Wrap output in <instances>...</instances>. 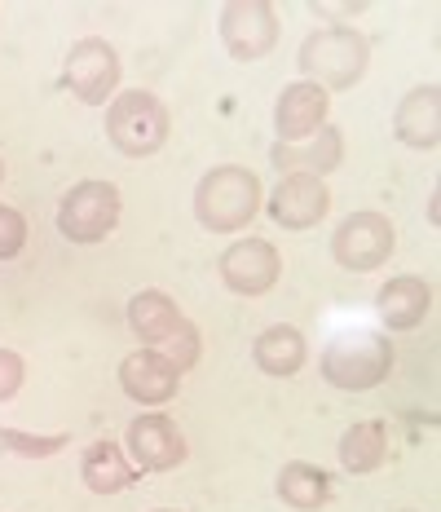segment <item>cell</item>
<instances>
[{
    "label": "cell",
    "instance_id": "3957f363",
    "mask_svg": "<svg viewBox=\"0 0 441 512\" xmlns=\"http://www.w3.org/2000/svg\"><path fill=\"white\" fill-rule=\"evenodd\" d=\"M322 380L344 393H367L389 380L393 371V340L384 332H340L322 349Z\"/></svg>",
    "mask_w": 441,
    "mask_h": 512
},
{
    "label": "cell",
    "instance_id": "cb8c5ba5",
    "mask_svg": "<svg viewBox=\"0 0 441 512\" xmlns=\"http://www.w3.org/2000/svg\"><path fill=\"white\" fill-rule=\"evenodd\" d=\"M27 248V217L18 208L0 204V261H14Z\"/></svg>",
    "mask_w": 441,
    "mask_h": 512
},
{
    "label": "cell",
    "instance_id": "d4e9b609",
    "mask_svg": "<svg viewBox=\"0 0 441 512\" xmlns=\"http://www.w3.org/2000/svg\"><path fill=\"white\" fill-rule=\"evenodd\" d=\"M27 380V362L14 349H0V402H9Z\"/></svg>",
    "mask_w": 441,
    "mask_h": 512
},
{
    "label": "cell",
    "instance_id": "ac0fdd59",
    "mask_svg": "<svg viewBox=\"0 0 441 512\" xmlns=\"http://www.w3.org/2000/svg\"><path fill=\"white\" fill-rule=\"evenodd\" d=\"M252 362L265 371V376L287 380V376H296V371L309 362V345H305V336H300V327L274 323V327H265V332L256 336Z\"/></svg>",
    "mask_w": 441,
    "mask_h": 512
},
{
    "label": "cell",
    "instance_id": "5b68a950",
    "mask_svg": "<svg viewBox=\"0 0 441 512\" xmlns=\"http://www.w3.org/2000/svg\"><path fill=\"white\" fill-rule=\"evenodd\" d=\"M120 212H124V199L111 181H80L58 204V234L67 243L89 248V243H102L106 234H115Z\"/></svg>",
    "mask_w": 441,
    "mask_h": 512
},
{
    "label": "cell",
    "instance_id": "e0dca14e",
    "mask_svg": "<svg viewBox=\"0 0 441 512\" xmlns=\"http://www.w3.org/2000/svg\"><path fill=\"white\" fill-rule=\"evenodd\" d=\"M128 327L137 332V340H146V345H164L186 327V314L177 309L168 292H159V287H146V292H137L133 301H128Z\"/></svg>",
    "mask_w": 441,
    "mask_h": 512
},
{
    "label": "cell",
    "instance_id": "30bf717a",
    "mask_svg": "<svg viewBox=\"0 0 441 512\" xmlns=\"http://www.w3.org/2000/svg\"><path fill=\"white\" fill-rule=\"evenodd\" d=\"M124 446H128V460L137 464V473H172V468L186 464V455H190L181 429L159 411L137 415V420L128 424Z\"/></svg>",
    "mask_w": 441,
    "mask_h": 512
},
{
    "label": "cell",
    "instance_id": "7a4b0ae2",
    "mask_svg": "<svg viewBox=\"0 0 441 512\" xmlns=\"http://www.w3.org/2000/svg\"><path fill=\"white\" fill-rule=\"evenodd\" d=\"M300 76L318 89H353L371 67V40L353 27L309 31L300 45Z\"/></svg>",
    "mask_w": 441,
    "mask_h": 512
},
{
    "label": "cell",
    "instance_id": "277c9868",
    "mask_svg": "<svg viewBox=\"0 0 441 512\" xmlns=\"http://www.w3.org/2000/svg\"><path fill=\"white\" fill-rule=\"evenodd\" d=\"M106 137L128 159H146L168 142V106L146 89L115 93L106 106Z\"/></svg>",
    "mask_w": 441,
    "mask_h": 512
},
{
    "label": "cell",
    "instance_id": "5bb4252c",
    "mask_svg": "<svg viewBox=\"0 0 441 512\" xmlns=\"http://www.w3.org/2000/svg\"><path fill=\"white\" fill-rule=\"evenodd\" d=\"M393 137L411 151H437L441 142V89L437 84H419L393 111Z\"/></svg>",
    "mask_w": 441,
    "mask_h": 512
},
{
    "label": "cell",
    "instance_id": "d6986e66",
    "mask_svg": "<svg viewBox=\"0 0 441 512\" xmlns=\"http://www.w3.org/2000/svg\"><path fill=\"white\" fill-rule=\"evenodd\" d=\"M80 477L93 495H124L137 482V464L124 455L120 442H93L80 460Z\"/></svg>",
    "mask_w": 441,
    "mask_h": 512
},
{
    "label": "cell",
    "instance_id": "8992f818",
    "mask_svg": "<svg viewBox=\"0 0 441 512\" xmlns=\"http://www.w3.org/2000/svg\"><path fill=\"white\" fill-rule=\"evenodd\" d=\"M397 248V230L384 212H349V217L336 226L331 234V256H336L340 270H353V274H371L380 270L384 261L393 256Z\"/></svg>",
    "mask_w": 441,
    "mask_h": 512
},
{
    "label": "cell",
    "instance_id": "9a60e30c",
    "mask_svg": "<svg viewBox=\"0 0 441 512\" xmlns=\"http://www.w3.org/2000/svg\"><path fill=\"white\" fill-rule=\"evenodd\" d=\"M270 159L278 164V173H309V177H327L336 173V168L344 164V133L336 124H322L309 142H296V146H283L274 142Z\"/></svg>",
    "mask_w": 441,
    "mask_h": 512
},
{
    "label": "cell",
    "instance_id": "4316f807",
    "mask_svg": "<svg viewBox=\"0 0 441 512\" xmlns=\"http://www.w3.org/2000/svg\"><path fill=\"white\" fill-rule=\"evenodd\" d=\"M437 199H441V190H433V195H428V221H433V226H437V217H441V208H437Z\"/></svg>",
    "mask_w": 441,
    "mask_h": 512
},
{
    "label": "cell",
    "instance_id": "603a6c76",
    "mask_svg": "<svg viewBox=\"0 0 441 512\" xmlns=\"http://www.w3.org/2000/svg\"><path fill=\"white\" fill-rule=\"evenodd\" d=\"M199 349H203V345H199V327L186 318V327H181V332L172 336V340H164V345H159V354H164L172 367H177L181 376H186V371L199 362Z\"/></svg>",
    "mask_w": 441,
    "mask_h": 512
},
{
    "label": "cell",
    "instance_id": "ffe728a7",
    "mask_svg": "<svg viewBox=\"0 0 441 512\" xmlns=\"http://www.w3.org/2000/svg\"><path fill=\"white\" fill-rule=\"evenodd\" d=\"M336 451H340V468H344V473H353V477L375 473V468L389 460V424H384V420L349 424Z\"/></svg>",
    "mask_w": 441,
    "mask_h": 512
},
{
    "label": "cell",
    "instance_id": "f1b7e54d",
    "mask_svg": "<svg viewBox=\"0 0 441 512\" xmlns=\"http://www.w3.org/2000/svg\"><path fill=\"white\" fill-rule=\"evenodd\" d=\"M0 181H5V164H0Z\"/></svg>",
    "mask_w": 441,
    "mask_h": 512
},
{
    "label": "cell",
    "instance_id": "83f0119b",
    "mask_svg": "<svg viewBox=\"0 0 441 512\" xmlns=\"http://www.w3.org/2000/svg\"><path fill=\"white\" fill-rule=\"evenodd\" d=\"M155 512H177V508H155Z\"/></svg>",
    "mask_w": 441,
    "mask_h": 512
},
{
    "label": "cell",
    "instance_id": "7402d4cb",
    "mask_svg": "<svg viewBox=\"0 0 441 512\" xmlns=\"http://www.w3.org/2000/svg\"><path fill=\"white\" fill-rule=\"evenodd\" d=\"M0 446L23 460H49L58 455L62 446H71V433H45V437H31V433H18V429H0Z\"/></svg>",
    "mask_w": 441,
    "mask_h": 512
},
{
    "label": "cell",
    "instance_id": "8fae6325",
    "mask_svg": "<svg viewBox=\"0 0 441 512\" xmlns=\"http://www.w3.org/2000/svg\"><path fill=\"white\" fill-rule=\"evenodd\" d=\"M331 212V190L322 177L309 173H287L270 195V217L283 230H314Z\"/></svg>",
    "mask_w": 441,
    "mask_h": 512
},
{
    "label": "cell",
    "instance_id": "7c38bea8",
    "mask_svg": "<svg viewBox=\"0 0 441 512\" xmlns=\"http://www.w3.org/2000/svg\"><path fill=\"white\" fill-rule=\"evenodd\" d=\"M327 111H331V93L318 89L309 80H292L274 102V133L283 146H296V142H309L322 124H327Z\"/></svg>",
    "mask_w": 441,
    "mask_h": 512
},
{
    "label": "cell",
    "instance_id": "4fadbf2b",
    "mask_svg": "<svg viewBox=\"0 0 441 512\" xmlns=\"http://www.w3.org/2000/svg\"><path fill=\"white\" fill-rule=\"evenodd\" d=\"M120 389L137 407H164V402L177 398L181 389V371L159 354V349H133L120 362Z\"/></svg>",
    "mask_w": 441,
    "mask_h": 512
},
{
    "label": "cell",
    "instance_id": "484cf974",
    "mask_svg": "<svg viewBox=\"0 0 441 512\" xmlns=\"http://www.w3.org/2000/svg\"><path fill=\"white\" fill-rule=\"evenodd\" d=\"M309 14H314L318 23H353L358 14H367V0H349V5H327V0H314V5H309Z\"/></svg>",
    "mask_w": 441,
    "mask_h": 512
},
{
    "label": "cell",
    "instance_id": "44dd1931",
    "mask_svg": "<svg viewBox=\"0 0 441 512\" xmlns=\"http://www.w3.org/2000/svg\"><path fill=\"white\" fill-rule=\"evenodd\" d=\"M278 499L296 512H318V508L331 504V477L322 473L318 464L292 460V464H283V473H278Z\"/></svg>",
    "mask_w": 441,
    "mask_h": 512
},
{
    "label": "cell",
    "instance_id": "6da1fadb",
    "mask_svg": "<svg viewBox=\"0 0 441 512\" xmlns=\"http://www.w3.org/2000/svg\"><path fill=\"white\" fill-rule=\"evenodd\" d=\"M261 177L252 168H239V164H221L212 173L199 177L195 186V217L203 230L212 234H239L256 221L261 212Z\"/></svg>",
    "mask_w": 441,
    "mask_h": 512
},
{
    "label": "cell",
    "instance_id": "ba28073f",
    "mask_svg": "<svg viewBox=\"0 0 441 512\" xmlns=\"http://www.w3.org/2000/svg\"><path fill=\"white\" fill-rule=\"evenodd\" d=\"M221 45L239 62H261L278 45V14L270 0H230L221 9Z\"/></svg>",
    "mask_w": 441,
    "mask_h": 512
},
{
    "label": "cell",
    "instance_id": "52a82bcc",
    "mask_svg": "<svg viewBox=\"0 0 441 512\" xmlns=\"http://www.w3.org/2000/svg\"><path fill=\"white\" fill-rule=\"evenodd\" d=\"M62 84L84 106H106L120 89V53H115V45H106L102 36L75 40L67 62H62Z\"/></svg>",
    "mask_w": 441,
    "mask_h": 512
},
{
    "label": "cell",
    "instance_id": "9c48e42d",
    "mask_svg": "<svg viewBox=\"0 0 441 512\" xmlns=\"http://www.w3.org/2000/svg\"><path fill=\"white\" fill-rule=\"evenodd\" d=\"M221 283L234 296H265L283 274V256L270 239H234L217 261Z\"/></svg>",
    "mask_w": 441,
    "mask_h": 512
},
{
    "label": "cell",
    "instance_id": "2e32d148",
    "mask_svg": "<svg viewBox=\"0 0 441 512\" xmlns=\"http://www.w3.org/2000/svg\"><path fill=\"white\" fill-rule=\"evenodd\" d=\"M375 305H380V318L389 332H411L433 309V287L424 279H415V274H402V279H389L380 287Z\"/></svg>",
    "mask_w": 441,
    "mask_h": 512
}]
</instances>
